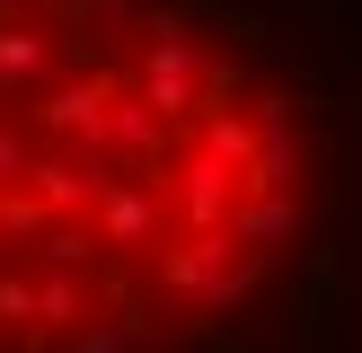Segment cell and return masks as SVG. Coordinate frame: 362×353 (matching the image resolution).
Wrapping results in <instances>:
<instances>
[]
</instances>
